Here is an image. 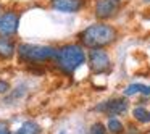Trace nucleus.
I'll return each instance as SVG.
<instances>
[{"instance_id": "a211bd4d", "label": "nucleus", "mask_w": 150, "mask_h": 134, "mask_svg": "<svg viewBox=\"0 0 150 134\" xmlns=\"http://www.w3.org/2000/svg\"><path fill=\"white\" fill-rule=\"evenodd\" d=\"M58 134H69V133H68V131H60Z\"/></svg>"}, {"instance_id": "9b49d317", "label": "nucleus", "mask_w": 150, "mask_h": 134, "mask_svg": "<svg viewBox=\"0 0 150 134\" xmlns=\"http://www.w3.org/2000/svg\"><path fill=\"white\" fill-rule=\"evenodd\" d=\"M126 97H131V95H136V94H140V95H150V86L149 84H142V82H132V84L126 86L123 92Z\"/></svg>"}, {"instance_id": "f257e3e1", "label": "nucleus", "mask_w": 150, "mask_h": 134, "mask_svg": "<svg viewBox=\"0 0 150 134\" xmlns=\"http://www.w3.org/2000/svg\"><path fill=\"white\" fill-rule=\"evenodd\" d=\"M87 62V53L81 44H63L57 47L53 58V66L65 76H73L84 63Z\"/></svg>"}, {"instance_id": "2eb2a0df", "label": "nucleus", "mask_w": 150, "mask_h": 134, "mask_svg": "<svg viewBox=\"0 0 150 134\" xmlns=\"http://www.w3.org/2000/svg\"><path fill=\"white\" fill-rule=\"evenodd\" d=\"M89 134H108V129H107V126H105L103 123L97 121V123L91 124V128H89Z\"/></svg>"}, {"instance_id": "0eeeda50", "label": "nucleus", "mask_w": 150, "mask_h": 134, "mask_svg": "<svg viewBox=\"0 0 150 134\" xmlns=\"http://www.w3.org/2000/svg\"><path fill=\"white\" fill-rule=\"evenodd\" d=\"M118 11V4L111 2V0H97L94 8V15L98 20H110L116 15Z\"/></svg>"}, {"instance_id": "39448f33", "label": "nucleus", "mask_w": 150, "mask_h": 134, "mask_svg": "<svg viewBox=\"0 0 150 134\" xmlns=\"http://www.w3.org/2000/svg\"><path fill=\"white\" fill-rule=\"evenodd\" d=\"M20 21H21V13H18L16 10L2 11V15H0V36L13 39L18 34V29H20Z\"/></svg>"}, {"instance_id": "f03ea898", "label": "nucleus", "mask_w": 150, "mask_h": 134, "mask_svg": "<svg viewBox=\"0 0 150 134\" xmlns=\"http://www.w3.org/2000/svg\"><path fill=\"white\" fill-rule=\"evenodd\" d=\"M79 44L86 49H105L111 45L118 39V31L111 24L107 23H94L82 29L78 36Z\"/></svg>"}, {"instance_id": "7ed1b4c3", "label": "nucleus", "mask_w": 150, "mask_h": 134, "mask_svg": "<svg viewBox=\"0 0 150 134\" xmlns=\"http://www.w3.org/2000/svg\"><path fill=\"white\" fill-rule=\"evenodd\" d=\"M57 53V47L47 44H18L16 55L21 63L26 65H44L47 62H53Z\"/></svg>"}, {"instance_id": "6ab92c4d", "label": "nucleus", "mask_w": 150, "mask_h": 134, "mask_svg": "<svg viewBox=\"0 0 150 134\" xmlns=\"http://www.w3.org/2000/svg\"><path fill=\"white\" fill-rule=\"evenodd\" d=\"M111 2H115V4H120L121 0H111Z\"/></svg>"}, {"instance_id": "ddd939ff", "label": "nucleus", "mask_w": 150, "mask_h": 134, "mask_svg": "<svg viewBox=\"0 0 150 134\" xmlns=\"http://www.w3.org/2000/svg\"><path fill=\"white\" fill-rule=\"evenodd\" d=\"M107 129H108V133H111V134H121L124 131V124L121 123L120 118H108Z\"/></svg>"}, {"instance_id": "6e6552de", "label": "nucleus", "mask_w": 150, "mask_h": 134, "mask_svg": "<svg viewBox=\"0 0 150 134\" xmlns=\"http://www.w3.org/2000/svg\"><path fill=\"white\" fill-rule=\"evenodd\" d=\"M50 7L60 13H78L84 7V0H50Z\"/></svg>"}, {"instance_id": "4468645a", "label": "nucleus", "mask_w": 150, "mask_h": 134, "mask_svg": "<svg viewBox=\"0 0 150 134\" xmlns=\"http://www.w3.org/2000/svg\"><path fill=\"white\" fill-rule=\"evenodd\" d=\"M26 92H28V89H26V86H18V87H15V89H11V94L8 95L7 99H5V102H8V104H11V102H15V100H20V99H23L24 95H26Z\"/></svg>"}, {"instance_id": "9d476101", "label": "nucleus", "mask_w": 150, "mask_h": 134, "mask_svg": "<svg viewBox=\"0 0 150 134\" xmlns=\"http://www.w3.org/2000/svg\"><path fill=\"white\" fill-rule=\"evenodd\" d=\"M40 133H42V128H40V124L37 121L26 120L20 124V128L13 134H40Z\"/></svg>"}, {"instance_id": "dca6fc26", "label": "nucleus", "mask_w": 150, "mask_h": 134, "mask_svg": "<svg viewBox=\"0 0 150 134\" xmlns=\"http://www.w3.org/2000/svg\"><path fill=\"white\" fill-rule=\"evenodd\" d=\"M10 89H11L10 82L5 81V79H0V94H2V95L8 94V92H10Z\"/></svg>"}, {"instance_id": "423d86ee", "label": "nucleus", "mask_w": 150, "mask_h": 134, "mask_svg": "<svg viewBox=\"0 0 150 134\" xmlns=\"http://www.w3.org/2000/svg\"><path fill=\"white\" fill-rule=\"evenodd\" d=\"M127 108H129V102L126 99H110V100H105L102 104L95 105L94 110L95 111H100V113L108 115V118H116L120 115L127 113Z\"/></svg>"}, {"instance_id": "f3484780", "label": "nucleus", "mask_w": 150, "mask_h": 134, "mask_svg": "<svg viewBox=\"0 0 150 134\" xmlns=\"http://www.w3.org/2000/svg\"><path fill=\"white\" fill-rule=\"evenodd\" d=\"M0 134H13L8 128V124L5 121H0Z\"/></svg>"}, {"instance_id": "412c9836", "label": "nucleus", "mask_w": 150, "mask_h": 134, "mask_svg": "<svg viewBox=\"0 0 150 134\" xmlns=\"http://www.w3.org/2000/svg\"><path fill=\"white\" fill-rule=\"evenodd\" d=\"M144 2H145V4H150V0H144Z\"/></svg>"}, {"instance_id": "aec40b11", "label": "nucleus", "mask_w": 150, "mask_h": 134, "mask_svg": "<svg viewBox=\"0 0 150 134\" xmlns=\"http://www.w3.org/2000/svg\"><path fill=\"white\" fill-rule=\"evenodd\" d=\"M2 11H4V8H2V4H0V15H2Z\"/></svg>"}, {"instance_id": "f8f14e48", "label": "nucleus", "mask_w": 150, "mask_h": 134, "mask_svg": "<svg viewBox=\"0 0 150 134\" xmlns=\"http://www.w3.org/2000/svg\"><path fill=\"white\" fill-rule=\"evenodd\" d=\"M132 116H134V120H136L137 123H140V124H149L150 123V110L145 108V107H142V105L134 107Z\"/></svg>"}, {"instance_id": "20e7f679", "label": "nucleus", "mask_w": 150, "mask_h": 134, "mask_svg": "<svg viewBox=\"0 0 150 134\" xmlns=\"http://www.w3.org/2000/svg\"><path fill=\"white\" fill-rule=\"evenodd\" d=\"M89 69L94 74H105L111 69V60L110 55L105 49H92L87 53V62Z\"/></svg>"}, {"instance_id": "1a4fd4ad", "label": "nucleus", "mask_w": 150, "mask_h": 134, "mask_svg": "<svg viewBox=\"0 0 150 134\" xmlns=\"http://www.w3.org/2000/svg\"><path fill=\"white\" fill-rule=\"evenodd\" d=\"M18 44L11 37L0 36V60H11L16 55Z\"/></svg>"}]
</instances>
